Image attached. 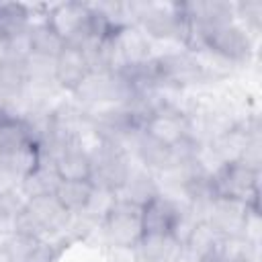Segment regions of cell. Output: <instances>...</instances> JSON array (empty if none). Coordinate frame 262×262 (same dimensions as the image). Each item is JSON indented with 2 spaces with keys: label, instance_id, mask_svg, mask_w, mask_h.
Wrapping results in <instances>:
<instances>
[{
  "label": "cell",
  "instance_id": "cell-1",
  "mask_svg": "<svg viewBox=\"0 0 262 262\" xmlns=\"http://www.w3.org/2000/svg\"><path fill=\"white\" fill-rule=\"evenodd\" d=\"M72 215L57 203L53 194L27 199L23 211L12 219V233L39 239H55L70 231Z\"/></svg>",
  "mask_w": 262,
  "mask_h": 262
},
{
  "label": "cell",
  "instance_id": "cell-16",
  "mask_svg": "<svg viewBox=\"0 0 262 262\" xmlns=\"http://www.w3.org/2000/svg\"><path fill=\"white\" fill-rule=\"evenodd\" d=\"M94 194V186L90 180H59L53 196L57 203L70 213V215H80L86 211L90 199Z\"/></svg>",
  "mask_w": 262,
  "mask_h": 262
},
{
  "label": "cell",
  "instance_id": "cell-17",
  "mask_svg": "<svg viewBox=\"0 0 262 262\" xmlns=\"http://www.w3.org/2000/svg\"><path fill=\"white\" fill-rule=\"evenodd\" d=\"M57 184H59V178L53 170V164L39 162V166L20 180V192L25 199L45 196V194H53Z\"/></svg>",
  "mask_w": 262,
  "mask_h": 262
},
{
  "label": "cell",
  "instance_id": "cell-4",
  "mask_svg": "<svg viewBox=\"0 0 262 262\" xmlns=\"http://www.w3.org/2000/svg\"><path fill=\"white\" fill-rule=\"evenodd\" d=\"M213 190L215 196L231 199L237 203H244L252 209H260V170H254L246 166L244 162L225 164L213 178Z\"/></svg>",
  "mask_w": 262,
  "mask_h": 262
},
{
  "label": "cell",
  "instance_id": "cell-2",
  "mask_svg": "<svg viewBox=\"0 0 262 262\" xmlns=\"http://www.w3.org/2000/svg\"><path fill=\"white\" fill-rule=\"evenodd\" d=\"M151 66L156 78L174 90L188 92L192 88L207 86V80L188 47L164 49L154 57Z\"/></svg>",
  "mask_w": 262,
  "mask_h": 262
},
{
  "label": "cell",
  "instance_id": "cell-8",
  "mask_svg": "<svg viewBox=\"0 0 262 262\" xmlns=\"http://www.w3.org/2000/svg\"><path fill=\"white\" fill-rule=\"evenodd\" d=\"M61 242L55 239H39L31 235L10 233L0 250L8 262H55L61 252Z\"/></svg>",
  "mask_w": 262,
  "mask_h": 262
},
{
  "label": "cell",
  "instance_id": "cell-20",
  "mask_svg": "<svg viewBox=\"0 0 262 262\" xmlns=\"http://www.w3.org/2000/svg\"><path fill=\"white\" fill-rule=\"evenodd\" d=\"M27 199L18 190H0V221H12L25 207Z\"/></svg>",
  "mask_w": 262,
  "mask_h": 262
},
{
  "label": "cell",
  "instance_id": "cell-9",
  "mask_svg": "<svg viewBox=\"0 0 262 262\" xmlns=\"http://www.w3.org/2000/svg\"><path fill=\"white\" fill-rule=\"evenodd\" d=\"M250 209L252 207H248L244 203L223 199V196H215L213 203L209 205L205 221L221 237H242L248 215H250Z\"/></svg>",
  "mask_w": 262,
  "mask_h": 262
},
{
  "label": "cell",
  "instance_id": "cell-10",
  "mask_svg": "<svg viewBox=\"0 0 262 262\" xmlns=\"http://www.w3.org/2000/svg\"><path fill=\"white\" fill-rule=\"evenodd\" d=\"M184 213L186 207L168 199L166 194H158L141 207L143 233H176Z\"/></svg>",
  "mask_w": 262,
  "mask_h": 262
},
{
  "label": "cell",
  "instance_id": "cell-13",
  "mask_svg": "<svg viewBox=\"0 0 262 262\" xmlns=\"http://www.w3.org/2000/svg\"><path fill=\"white\" fill-rule=\"evenodd\" d=\"M158 194H160V190H158V182H156L154 172H149L145 166H141L137 160H133L129 174L115 196L121 201L133 203L137 207H143L145 203H149Z\"/></svg>",
  "mask_w": 262,
  "mask_h": 262
},
{
  "label": "cell",
  "instance_id": "cell-7",
  "mask_svg": "<svg viewBox=\"0 0 262 262\" xmlns=\"http://www.w3.org/2000/svg\"><path fill=\"white\" fill-rule=\"evenodd\" d=\"M205 45L211 47L221 57L235 63L237 68L246 66L254 55V37L235 20L217 29Z\"/></svg>",
  "mask_w": 262,
  "mask_h": 262
},
{
  "label": "cell",
  "instance_id": "cell-18",
  "mask_svg": "<svg viewBox=\"0 0 262 262\" xmlns=\"http://www.w3.org/2000/svg\"><path fill=\"white\" fill-rule=\"evenodd\" d=\"M29 39H31V53L43 55V57H57V53L66 47V43L51 31V27L41 20L33 23L29 27Z\"/></svg>",
  "mask_w": 262,
  "mask_h": 262
},
{
  "label": "cell",
  "instance_id": "cell-14",
  "mask_svg": "<svg viewBox=\"0 0 262 262\" xmlns=\"http://www.w3.org/2000/svg\"><path fill=\"white\" fill-rule=\"evenodd\" d=\"M51 164L59 180H90V156L76 143L59 149Z\"/></svg>",
  "mask_w": 262,
  "mask_h": 262
},
{
  "label": "cell",
  "instance_id": "cell-15",
  "mask_svg": "<svg viewBox=\"0 0 262 262\" xmlns=\"http://www.w3.org/2000/svg\"><path fill=\"white\" fill-rule=\"evenodd\" d=\"M29 145H37V139L29 125L20 117L0 111V156L25 149Z\"/></svg>",
  "mask_w": 262,
  "mask_h": 262
},
{
  "label": "cell",
  "instance_id": "cell-12",
  "mask_svg": "<svg viewBox=\"0 0 262 262\" xmlns=\"http://www.w3.org/2000/svg\"><path fill=\"white\" fill-rule=\"evenodd\" d=\"M90 74V61L78 47L66 45L55 57V84L59 90L74 92Z\"/></svg>",
  "mask_w": 262,
  "mask_h": 262
},
{
  "label": "cell",
  "instance_id": "cell-21",
  "mask_svg": "<svg viewBox=\"0 0 262 262\" xmlns=\"http://www.w3.org/2000/svg\"><path fill=\"white\" fill-rule=\"evenodd\" d=\"M237 262H258V260H237Z\"/></svg>",
  "mask_w": 262,
  "mask_h": 262
},
{
  "label": "cell",
  "instance_id": "cell-6",
  "mask_svg": "<svg viewBox=\"0 0 262 262\" xmlns=\"http://www.w3.org/2000/svg\"><path fill=\"white\" fill-rule=\"evenodd\" d=\"M141 129L151 139L174 147L188 139V115L176 104H162L149 113Z\"/></svg>",
  "mask_w": 262,
  "mask_h": 262
},
{
  "label": "cell",
  "instance_id": "cell-3",
  "mask_svg": "<svg viewBox=\"0 0 262 262\" xmlns=\"http://www.w3.org/2000/svg\"><path fill=\"white\" fill-rule=\"evenodd\" d=\"M98 229L108 248L133 250L143 235L141 207L115 199V203L108 207L106 215L102 217Z\"/></svg>",
  "mask_w": 262,
  "mask_h": 262
},
{
  "label": "cell",
  "instance_id": "cell-19",
  "mask_svg": "<svg viewBox=\"0 0 262 262\" xmlns=\"http://www.w3.org/2000/svg\"><path fill=\"white\" fill-rule=\"evenodd\" d=\"M31 27L27 4H0V41L10 39Z\"/></svg>",
  "mask_w": 262,
  "mask_h": 262
},
{
  "label": "cell",
  "instance_id": "cell-11",
  "mask_svg": "<svg viewBox=\"0 0 262 262\" xmlns=\"http://www.w3.org/2000/svg\"><path fill=\"white\" fill-rule=\"evenodd\" d=\"M133 254L137 262H184V244L174 233H143Z\"/></svg>",
  "mask_w": 262,
  "mask_h": 262
},
{
  "label": "cell",
  "instance_id": "cell-5",
  "mask_svg": "<svg viewBox=\"0 0 262 262\" xmlns=\"http://www.w3.org/2000/svg\"><path fill=\"white\" fill-rule=\"evenodd\" d=\"M90 162H92V170H90L92 186L117 194L129 174L133 158H129L117 145L104 141L96 151L90 154Z\"/></svg>",
  "mask_w": 262,
  "mask_h": 262
}]
</instances>
